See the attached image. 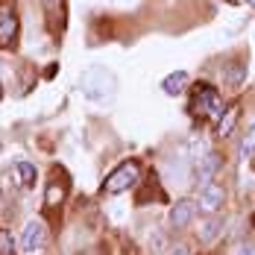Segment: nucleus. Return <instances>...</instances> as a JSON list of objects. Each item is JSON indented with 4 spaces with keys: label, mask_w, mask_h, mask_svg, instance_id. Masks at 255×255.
<instances>
[{
    "label": "nucleus",
    "mask_w": 255,
    "mask_h": 255,
    "mask_svg": "<svg viewBox=\"0 0 255 255\" xmlns=\"http://www.w3.org/2000/svg\"><path fill=\"white\" fill-rule=\"evenodd\" d=\"M223 203H226V191H223V185H217V182L203 185V191H200V197H197V208H200V211L214 214L217 208H223Z\"/></svg>",
    "instance_id": "nucleus-5"
},
{
    "label": "nucleus",
    "mask_w": 255,
    "mask_h": 255,
    "mask_svg": "<svg viewBox=\"0 0 255 255\" xmlns=\"http://www.w3.org/2000/svg\"><path fill=\"white\" fill-rule=\"evenodd\" d=\"M0 100H3V85H0Z\"/></svg>",
    "instance_id": "nucleus-19"
},
{
    "label": "nucleus",
    "mask_w": 255,
    "mask_h": 255,
    "mask_svg": "<svg viewBox=\"0 0 255 255\" xmlns=\"http://www.w3.org/2000/svg\"><path fill=\"white\" fill-rule=\"evenodd\" d=\"M223 100L220 94L208 85V82H197L191 88V100H188V112L197 118V121H208V118H220L223 115Z\"/></svg>",
    "instance_id": "nucleus-1"
},
{
    "label": "nucleus",
    "mask_w": 255,
    "mask_h": 255,
    "mask_svg": "<svg viewBox=\"0 0 255 255\" xmlns=\"http://www.w3.org/2000/svg\"><path fill=\"white\" fill-rule=\"evenodd\" d=\"M44 244H47V226L41 220H29L21 232V253L32 255L38 250H44Z\"/></svg>",
    "instance_id": "nucleus-4"
},
{
    "label": "nucleus",
    "mask_w": 255,
    "mask_h": 255,
    "mask_svg": "<svg viewBox=\"0 0 255 255\" xmlns=\"http://www.w3.org/2000/svg\"><path fill=\"white\" fill-rule=\"evenodd\" d=\"M253 247H255V244H253Z\"/></svg>",
    "instance_id": "nucleus-22"
},
{
    "label": "nucleus",
    "mask_w": 255,
    "mask_h": 255,
    "mask_svg": "<svg viewBox=\"0 0 255 255\" xmlns=\"http://www.w3.org/2000/svg\"><path fill=\"white\" fill-rule=\"evenodd\" d=\"M44 9L56 15V21H65V0H44Z\"/></svg>",
    "instance_id": "nucleus-15"
},
{
    "label": "nucleus",
    "mask_w": 255,
    "mask_h": 255,
    "mask_svg": "<svg viewBox=\"0 0 255 255\" xmlns=\"http://www.w3.org/2000/svg\"><path fill=\"white\" fill-rule=\"evenodd\" d=\"M244 79H247V68H244V62L226 65V71H223V82H226V88L238 91V88L244 85Z\"/></svg>",
    "instance_id": "nucleus-12"
},
{
    "label": "nucleus",
    "mask_w": 255,
    "mask_h": 255,
    "mask_svg": "<svg viewBox=\"0 0 255 255\" xmlns=\"http://www.w3.org/2000/svg\"><path fill=\"white\" fill-rule=\"evenodd\" d=\"M223 167V155L220 153H205L200 161H197V182L200 185H208L214 182V173Z\"/></svg>",
    "instance_id": "nucleus-6"
},
{
    "label": "nucleus",
    "mask_w": 255,
    "mask_h": 255,
    "mask_svg": "<svg viewBox=\"0 0 255 255\" xmlns=\"http://www.w3.org/2000/svg\"><path fill=\"white\" fill-rule=\"evenodd\" d=\"M253 3H255V0H253Z\"/></svg>",
    "instance_id": "nucleus-21"
},
{
    "label": "nucleus",
    "mask_w": 255,
    "mask_h": 255,
    "mask_svg": "<svg viewBox=\"0 0 255 255\" xmlns=\"http://www.w3.org/2000/svg\"><path fill=\"white\" fill-rule=\"evenodd\" d=\"M82 255H91V253H82Z\"/></svg>",
    "instance_id": "nucleus-20"
},
{
    "label": "nucleus",
    "mask_w": 255,
    "mask_h": 255,
    "mask_svg": "<svg viewBox=\"0 0 255 255\" xmlns=\"http://www.w3.org/2000/svg\"><path fill=\"white\" fill-rule=\"evenodd\" d=\"M238 118H241V106L238 103L226 106L223 115H220V121H217V138H229L232 129L238 127Z\"/></svg>",
    "instance_id": "nucleus-8"
},
{
    "label": "nucleus",
    "mask_w": 255,
    "mask_h": 255,
    "mask_svg": "<svg viewBox=\"0 0 255 255\" xmlns=\"http://www.w3.org/2000/svg\"><path fill=\"white\" fill-rule=\"evenodd\" d=\"M0 255H18V244L9 229H0Z\"/></svg>",
    "instance_id": "nucleus-14"
},
{
    "label": "nucleus",
    "mask_w": 255,
    "mask_h": 255,
    "mask_svg": "<svg viewBox=\"0 0 255 255\" xmlns=\"http://www.w3.org/2000/svg\"><path fill=\"white\" fill-rule=\"evenodd\" d=\"M241 158H244V161H255V124L247 129V135H244V144H241Z\"/></svg>",
    "instance_id": "nucleus-13"
},
{
    "label": "nucleus",
    "mask_w": 255,
    "mask_h": 255,
    "mask_svg": "<svg viewBox=\"0 0 255 255\" xmlns=\"http://www.w3.org/2000/svg\"><path fill=\"white\" fill-rule=\"evenodd\" d=\"M12 173H15V179H18V185H21V188H35L38 173H35V167H32L26 158H18V161L12 164Z\"/></svg>",
    "instance_id": "nucleus-9"
},
{
    "label": "nucleus",
    "mask_w": 255,
    "mask_h": 255,
    "mask_svg": "<svg viewBox=\"0 0 255 255\" xmlns=\"http://www.w3.org/2000/svg\"><path fill=\"white\" fill-rule=\"evenodd\" d=\"M241 255H255V247H244V250H241Z\"/></svg>",
    "instance_id": "nucleus-17"
},
{
    "label": "nucleus",
    "mask_w": 255,
    "mask_h": 255,
    "mask_svg": "<svg viewBox=\"0 0 255 255\" xmlns=\"http://www.w3.org/2000/svg\"><path fill=\"white\" fill-rule=\"evenodd\" d=\"M18 29H21V21H18L15 6L12 3H0V44L3 47H15Z\"/></svg>",
    "instance_id": "nucleus-3"
},
{
    "label": "nucleus",
    "mask_w": 255,
    "mask_h": 255,
    "mask_svg": "<svg viewBox=\"0 0 255 255\" xmlns=\"http://www.w3.org/2000/svg\"><path fill=\"white\" fill-rule=\"evenodd\" d=\"M138 176H141V164L138 161H124L121 167H115V173L106 179L103 191L106 194H124L132 185H138Z\"/></svg>",
    "instance_id": "nucleus-2"
},
{
    "label": "nucleus",
    "mask_w": 255,
    "mask_h": 255,
    "mask_svg": "<svg viewBox=\"0 0 255 255\" xmlns=\"http://www.w3.org/2000/svg\"><path fill=\"white\" fill-rule=\"evenodd\" d=\"M185 85H188V71H173V74H167V77L161 79V91L170 94V97L182 94Z\"/></svg>",
    "instance_id": "nucleus-10"
},
{
    "label": "nucleus",
    "mask_w": 255,
    "mask_h": 255,
    "mask_svg": "<svg viewBox=\"0 0 255 255\" xmlns=\"http://www.w3.org/2000/svg\"><path fill=\"white\" fill-rule=\"evenodd\" d=\"M194 214H197V203H194V200H179V203L170 208V223H173L176 229H185V226H191Z\"/></svg>",
    "instance_id": "nucleus-7"
},
{
    "label": "nucleus",
    "mask_w": 255,
    "mask_h": 255,
    "mask_svg": "<svg viewBox=\"0 0 255 255\" xmlns=\"http://www.w3.org/2000/svg\"><path fill=\"white\" fill-rule=\"evenodd\" d=\"M223 3H232V6H238V3H241V0H223Z\"/></svg>",
    "instance_id": "nucleus-18"
},
{
    "label": "nucleus",
    "mask_w": 255,
    "mask_h": 255,
    "mask_svg": "<svg viewBox=\"0 0 255 255\" xmlns=\"http://www.w3.org/2000/svg\"><path fill=\"white\" fill-rule=\"evenodd\" d=\"M170 255H191V250H188L185 244H176V247L170 250Z\"/></svg>",
    "instance_id": "nucleus-16"
},
{
    "label": "nucleus",
    "mask_w": 255,
    "mask_h": 255,
    "mask_svg": "<svg viewBox=\"0 0 255 255\" xmlns=\"http://www.w3.org/2000/svg\"><path fill=\"white\" fill-rule=\"evenodd\" d=\"M223 226H226V220H223V217H208L203 226H200V241H203V244H214V241L220 238Z\"/></svg>",
    "instance_id": "nucleus-11"
}]
</instances>
